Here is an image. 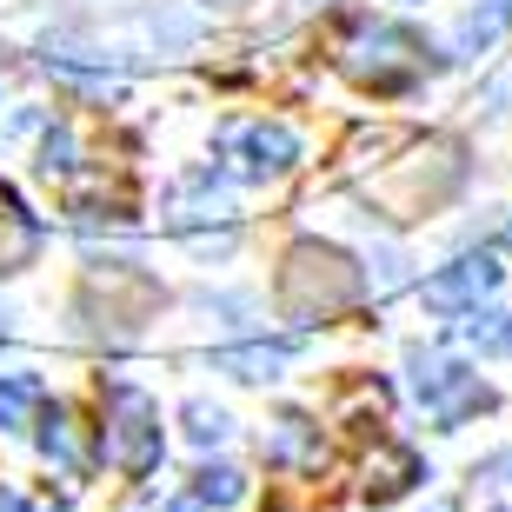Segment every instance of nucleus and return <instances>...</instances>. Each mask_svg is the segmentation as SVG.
<instances>
[{
	"label": "nucleus",
	"instance_id": "dca6fc26",
	"mask_svg": "<svg viewBox=\"0 0 512 512\" xmlns=\"http://www.w3.org/2000/svg\"><path fill=\"white\" fill-rule=\"evenodd\" d=\"M466 346L473 353H493V360H512V306L506 313H473L466 320Z\"/></svg>",
	"mask_w": 512,
	"mask_h": 512
},
{
	"label": "nucleus",
	"instance_id": "6ab92c4d",
	"mask_svg": "<svg viewBox=\"0 0 512 512\" xmlns=\"http://www.w3.org/2000/svg\"><path fill=\"white\" fill-rule=\"evenodd\" d=\"M0 512H34V506H27L20 493H0Z\"/></svg>",
	"mask_w": 512,
	"mask_h": 512
},
{
	"label": "nucleus",
	"instance_id": "4468645a",
	"mask_svg": "<svg viewBox=\"0 0 512 512\" xmlns=\"http://www.w3.org/2000/svg\"><path fill=\"white\" fill-rule=\"evenodd\" d=\"M40 413V380L34 373H7L0 380V433H20Z\"/></svg>",
	"mask_w": 512,
	"mask_h": 512
},
{
	"label": "nucleus",
	"instance_id": "ddd939ff",
	"mask_svg": "<svg viewBox=\"0 0 512 512\" xmlns=\"http://www.w3.org/2000/svg\"><path fill=\"white\" fill-rule=\"evenodd\" d=\"M40 453L54 459L60 473H87V446H80V433H74V413H67V406H54V413H40Z\"/></svg>",
	"mask_w": 512,
	"mask_h": 512
},
{
	"label": "nucleus",
	"instance_id": "7ed1b4c3",
	"mask_svg": "<svg viewBox=\"0 0 512 512\" xmlns=\"http://www.w3.org/2000/svg\"><path fill=\"white\" fill-rule=\"evenodd\" d=\"M406 386H413L419 413L433 419L439 433H453V426H466V419H479L493 406V386L479 380L473 366L453 360V353H426V346L406 353Z\"/></svg>",
	"mask_w": 512,
	"mask_h": 512
},
{
	"label": "nucleus",
	"instance_id": "f257e3e1",
	"mask_svg": "<svg viewBox=\"0 0 512 512\" xmlns=\"http://www.w3.org/2000/svg\"><path fill=\"white\" fill-rule=\"evenodd\" d=\"M340 67H346V80H360L373 94H406V87H419V80L433 74L439 60L413 27H399V20H360L340 40Z\"/></svg>",
	"mask_w": 512,
	"mask_h": 512
},
{
	"label": "nucleus",
	"instance_id": "1a4fd4ad",
	"mask_svg": "<svg viewBox=\"0 0 512 512\" xmlns=\"http://www.w3.org/2000/svg\"><path fill=\"white\" fill-rule=\"evenodd\" d=\"M360 473H366V499H373V506H386V499H399L419 479V459L406 453V446H393V439H380V446L366 453Z\"/></svg>",
	"mask_w": 512,
	"mask_h": 512
},
{
	"label": "nucleus",
	"instance_id": "412c9836",
	"mask_svg": "<svg viewBox=\"0 0 512 512\" xmlns=\"http://www.w3.org/2000/svg\"><path fill=\"white\" fill-rule=\"evenodd\" d=\"M0 333H7V313H0Z\"/></svg>",
	"mask_w": 512,
	"mask_h": 512
},
{
	"label": "nucleus",
	"instance_id": "2eb2a0df",
	"mask_svg": "<svg viewBox=\"0 0 512 512\" xmlns=\"http://www.w3.org/2000/svg\"><path fill=\"white\" fill-rule=\"evenodd\" d=\"M240 493H247V479L233 473V466H207V473L193 479V493L180 499V506H173V512H193V506H233V499H240Z\"/></svg>",
	"mask_w": 512,
	"mask_h": 512
},
{
	"label": "nucleus",
	"instance_id": "20e7f679",
	"mask_svg": "<svg viewBox=\"0 0 512 512\" xmlns=\"http://www.w3.org/2000/svg\"><path fill=\"white\" fill-rule=\"evenodd\" d=\"M100 459L127 479L160 466V406L140 386H107L100 393Z\"/></svg>",
	"mask_w": 512,
	"mask_h": 512
},
{
	"label": "nucleus",
	"instance_id": "39448f33",
	"mask_svg": "<svg viewBox=\"0 0 512 512\" xmlns=\"http://www.w3.org/2000/svg\"><path fill=\"white\" fill-rule=\"evenodd\" d=\"M213 147H220V167L240 180H280L300 167V133L280 120H227Z\"/></svg>",
	"mask_w": 512,
	"mask_h": 512
},
{
	"label": "nucleus",
	"instance_id": "a211bd4d",
	"mask_svg": "<svg viewBox=\"0 0 512 512\" xmlns=\"http://www.w3.org/2000/svg\"><path fill=\"white\" fill-rule=\"evenodd\" d=\"M479 479H486V486H512V453H493L479 466Z\"/></svg>",
	"mask_w": 512,
	"mask_h": 512
},
{
	"label": "nucleus",
	"instance_id": "6e6552de",
	"mask_svg": "<svg viewBox=\"0 0 512 512\" xmlns=\"http://www.w3.org/2000/svg\"><path fill=\"white\" fill-rule=\"evenodd\" d=\"M506 34H512V0H466V14H459V27H453V54L473 60V54H486V47H499Z\"/></svg>",
	"mask_w": 512,
	"mask_h": 512
},
{
	"label": "nucleus",
	"instance_id": "f03ea898",
	"mask_svg": "<svg viewBox=\"0 0 512 512\" xmlns=\"http://www.w3.org/2000/svg\"><path fill=\"white\" fill-rule=\"evenodd\" d=\"M360 300V266L346 260L340 247H320V240H300L280 266V306L293 320H333L340 306Z\"/></svg>",
	"mask_w": 512,
	"mask_h": 512
},
{
	"label": "nucleus",
	"instance_id": "423d86ee",
	"mask_svg": "<svg viewBox=\"0 0 512 512\" xmlns=\"http://www.w3.org/2000/svg\"><path fill=\"white\" fill-rule=\"evenodd\" d=\"M499 280H506V266L493 253H466V260H453L446 273L426 280V306L433 313H479V300H493Z\"/></svg>",
	"mask_w": 512,
	"mask_h": 512
},
{
	"label": "nucleus",
	"instance_id": "9d476101",
	"mask_svg": "<svg viewBox=\"0 0 512 512\" xmlns=\"http://www.w3.org/2000/svg\"><path fill=\"white\" fill-rule=\"evenodd\" d=\"M40 247V227L27 220V207H20L14 193L0 187V273H20V266L34 260Z\"/></svg>",
	"mask_w": 512,
	"mask_h": 512
},
{
	"label": "nucleus",
	"instance_id": "9b49d317",
	"mask_svg": "<svg viewBox=\"0 0 512 512\" xmlns=\"http://www.w3.org/2000/svg\"><path fill=\"white\" fill-rule=\"evenodd\" d=\"M286 353H293V346H286V340H247V346H220L213 360L227 366L233 380H280Z\"/></svg>",
	"mask_w": 512,
	"mask_h": 512
},
{
	"label": "nucleus",
	"instance_id": "aec40b11",
	"mask_svg": "<svg viewBox=\"0 0 512 512\" xmlns=\"http://www.w3.org/2000/svg\"><path fill=\"white\" fill-rule=\"evenodd\" d=\"M207 7H247V0H207Z\"/></svg>",
	"mask_w": 512,
	"mask_h": 512
},
{
	"label": "nucleus",
	"instance_id": "f8f14e48",
	"mask_svg": "<svg viewBox=\"0 0 512 512\" xmlns=\"http://www.w3.org/2000/svg\"><path fill=\"white\" fill-rule=\"evenodd\" d=\"M227 193L213 173H187L180 187H173V227H187V220H227Z\"/></svg>",
	"mask_w": 512,
	"mask_h": 512
},
{
	"label": "nucleus",
	"instance_id": "0eeeda50",
	"mask_svg": "<svg viewBox=\"0 0 512 512\" xmlns=\"http://www.w3.org/2000/svg\"><path fill=\"white\" fill-rule=\"evenodd\" d=\"M266 459H273V466H286V473L320 466V459H326L320 426H313V419H300V413H280L273 426H266Z\"/></svg>",
	"mask_w": 512,
	"mask_h": 512
},
{
	"label": "nucleus",
	"instance_id": "f3484780",
	"mask_svg": "<svg viewBox=\"0 0 512 512\" xmlns=\"http://www.w3.org/2000/svg\"><path fill=\"white\" fill-rule=\"evenodd\" d=\"M227 433H233V419L220 413V406H207V399H193L187 406V439L207 453V446H227Z\"/></svg>",
	"mask_w": 512,
	"mask_h": 512
}]
</instances>
